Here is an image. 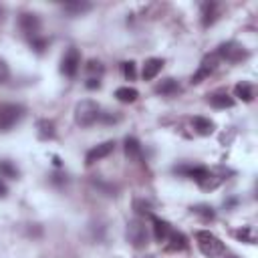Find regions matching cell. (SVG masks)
<instances>
[{
    "label": "cell",
    "mask_w": 258,
    "mask_h": 258,
    "mask_svg": "<svg viewBox=\"0 0 258 258\" xmlns=\"http://www.w3.org/2000/svg\"><path fill=\"white\" fill-rule=\"evenodd\" d=\"M196 244H198L200 252L204 256H208V258L222 256L226 252L224 242L220 240L218 236H214L212 232H208V230H198V232H196Z\"/></svg>",
    "instance_id": "cell-1"
},
{
    "label": "cell",
    "mask_w": 258,
    "mask_h": 258,
    "mask_svg": "<svg viewBox=\"0 0 258 258\" xmlns=\"http://www.w3.org/2000/svg\"><path fill=\"white\" fill-rule=\"evenodd\" d=\"M101 117V109L95 101L85 99L81 103H77L75 107V121L81 127H91L97 119Z\"/></svg>",
    "instance_id": "cell-2"
},
{
    "label": "cell",
    "mask_w": 258,
    "mask_h": 258,
    "mask_svg": "<svg viewBox=\"0 0 258 258\" xmlns=\"http://www.w3.org/2000/svg\"><path fill=\"white\" fill-rule=\"evenodd\" d=\"M127 240L131 242L133 248H145L147 244H150V236H147V228L141 220H131L127 224Z\"/></svg>",
    "instance_id": "cell-3"
},
{
    "label": "cell",
    "mask_w": 258,
    "mask_h": 258,
    "mask_svg": "<svg viewBox=\"0 0 258 258\" xmlns=\"http://www.w3.org/2000/svg\"><path fill=\"white\" fill-rule=\"evenodd\" d=\"M22 115L24 109L20 105H2L0 107V131H8L10 127H15Z\"/></svg>",
    "instance_id": "cell-4"
},
{
    "label": "cell",
    "mask_w": 258,
    "mask_h": 258,
    "mask_svg": "<svg viewBox=\"0 0 258 258\" xmlns=\"http://www.w3.org/2000/svg\"><path fill=\"white\" fill-rule=\"evenodd\" d=\"M79 65H81L79 51L77 48H69L63 57V61H61V71H63L67 77H75L77 71H79Z\"/></svg>",
    "instance_id": "cell-5"
},
{
    "label": "cell",
    "mask_w": 258,
    "mask_h": 258,
    "mask_svg": "<svg viewBox=\"0 0 258 258\" xmlns=\"http://www.w3.org/2000/svg\"><path fill=\"white\" fill-rule=\"evenodd\" d=\"M218 57H222L226 61H232V63H236V61H242L244 57H246V51L236 45V43H226L218 48Z\"/></svg>",
    "instance_id": "cell-6"
},
{
    "label": "cell",
    "mask_w": 258,
    "mask_h": 258,
    "mask_svg": "<svg viewBox=\"0 0 258 258\" xmlns=\"http://www.w3.org/2000/svg\"><path fill=\"white\" fill-rule=\"evenodd\" d=\"M113 150H115V141H105V143H101V145L93 147L91 152H87V157H85V162H87V166H93L95 162H99V159L107 157Z\"/></svg>",
    "instance_id": "cell-7"
},
{
    "label": "cell",
    "mask_w": 258,
    "mask_h": 258,
    "mask_svg": "<svg viewBox=\"0 0 258 258\" xmlns=\"http://www.w3.org/2000/svg\"><path fill=\"white\" fill-rule=\"evenodd\" d=\"M18 24H20L22 32H27L29 36H32V39H34L36 32H39V29H41V20H39V16L32 15V12H24V15H20Z\"/></svg>",
    "instance_id": "cell-8"
},
{
    "label": "cell",
    "mask_w": 258,
    "mask_h": 258,
    "mask_svg": "<svg viewBox=\"0 0 258 258\" xmlns=\"http://www.w3.org/2000/svg\"><path fill=\"white\" fill-rule=\"evenodd\" d=\"M164 69V61L162 59H147L145 61V65H143V71H141V77L143 81H153L157 75H159V71Z\"/></svg>",
    "instance_id": "cell-9"
},
{
    "label": "cell",
    "mask_w": 258,
    "mask_h": 258,
    "mask_svg": "<svg viewBox=\"0 0 258 258\" xmlns=\"http://www.w3.org/2000/svg\"><path fill=\"white\" fill-rule=\"evenodd\" d=\"M166 248L169 252H182V250L188 248V240H186V236H183L182 232H174V230H171V234L166 240Z\"/></svg>",
    "instance_id": "cell-10"
},
{
    "label": "cell",
    "mask_w": 258,
    "mask_h": 258,
    "mask_svg": "<svg viewBox=\"0 0 258 258\" xmlns=\"http://www.w3.org/2000/svg\"><path fill=\"white\" fill-rule=\"evenodd\" d=\"M214 69H216L214 57H212V59H210V57H208V59H204V63L200 65V69L194 73V77H192V83H202L204 79H208V77L212 75V71H214Z\"/></svg>",
    "instance_id": "cell-11"
},
{
    "label": "cell",
    "mask_w": 258,
    "mask_h": 258,
    "mask_svg": "<svg viewBox=\"0 0 258 258\" xmlns=\"http://www.w3.org/2000/svg\"><path fill=\"white\" fill-rule=\"evenodd\" d=\"M153 220V236L157 242H166L167 236L171 234V226L166 222V220H159V218H152Z\"/></svg>",
    "instance_id": "cell-12"
},
{
    "label": "cell",
    "mask_w": 258,
    "mask_h": 258,
    "mask_svg": "<svg viewBox=\"0 0 258 258\" xmlns=\"http://www.w3.org/2000/svg\"><path fill=\"white\" fill-rule=\"evenodd\" d=\"M208 103H210L212 107H216V109H230L232 105H234V99L226 93H216V95L208 97Z\"/></svg>",
    "instance_id": "cell-13"
},
{
    "label": "cell",
    "mask_w": 258,
    "mask_h": 258,
    "mask_svg": "<svg viewBox=\"0 0 258 258\" xmlns=\"http://www.w3.org/2000/svg\"><path fill=\"white\" fill-rule=\"evenodd\" d=\"M125 155L131 159V162H139L141 159V145L135 137L125 139Z\"/></svg>",
    "instance_id": "cell-14"
},
{
    "label": "cell",
    "mask_w": 258,
    "mask_h": 258,
    "mask_svg": "<svg viewBox=\"0 0 258 258\" xmlns=\"http://www.w3.org/2000/svg\"><path fill=\"white\" fill-rule=\"evenodd\" d=\"M194 129L198 131L200 135H212L214 133V121H210V119H206V117H194Z\"/></svg>",
    "instance_id": "cell-15"
},
{
    "label": "cell",
    "mask_w": 258,
    "mask_h": 258,
    "mask_svg": "<svg viewBox=\"0 0 258 258\" xmlns=\"http://www.w3.org/2000/svg\"><path fill=\"white\" fill-rule=\"evenodd\" d=\"M155 93L171 97V95L180 93V85H178V81H174V79H166V81H162V83H159L157 87H155Z\"/></svg>",
    "instance_id": "cell-16"
},
{
    "label": "cell",
    "mask_w": 258,
    "mask_h": 258,
    "mask_svg": "<svg viewBox=\"0 0 258 258\" xmlns=\"http://www.w3.org/2000/svg\"><path fill=\"white\" fill-rule=\"evenodd\" d=\"M115 97L121 103H133V101H137L139 93H137V89H133V87H119L115 91Z\"/></svg>",
    "instance_id": "cell-17"
},
{
    "label": "cell",
    "mask_w": 258,
    "mask_h": 258,
    "mask_svg": "<svg viewBox=\"0 0 258 258\" xmlns=\"http://www.w3.org/2000/svg\"><path fill=\"white\" fill-rule=\"evenodd\" d=\"M234 95L238 97V99L250 103L254 99V91H252V85L250 83H238L234 87Z\"/></svg>",
    "instance_id": "cell-18"
},
{
    "label": "cell",
    "mask_w": 258,
    "mask_h": 258,
    "mask_svg": "<svg viewBox=\"0 0 258 258\" xmlns=\"http://www.w3.org/2000/svg\"><path fill=\"white\" fill-rule=\"evenodd\" d=\"M36 127H39V137L41 139H53L55 137V123H53V121L41 119Z\"/></svg>",
    "instance_id": "cell-19"
},
{
    "label": "cell",
    "mask_w": 258,
    "mask_h": 258,
    "mask_svg": "<svg viewBox=\"0 0 258 258\" xmlns=\"http://www.w3.org/2000/svg\"><path fill=\"white\" fill-rule=\"evenodd\" d=\"M216 20V4L214 2H206L202 6V24L204 27H210Z\"/></svg>",
    "instance_id": "cell-20"
},
{
    "label": "cell",
    "mask_w": 258,
    "mask_h": 258,
    "mask_svg": "<svg viewBox=\"0 0 258 258\" xmlns=\"http://www.w3.org/2000/svg\"><path fill=\"white\" fill-rule=\"evenodd\" d=\"M192 212H194V214H198V216L204 218V220H214V216H216L212 208H210V206H204V204L194 206V208H192Z\"/></svg>",
    "instance_id": "cell-21"
},
{
    "label": "cell",
    "mask_w": 258,
    "mask_h": 258,
    "mask_svg": "<svg viewBox=\"0 0 258 258\" xmlns=\"http://www.w3.org/2000/svg\"><path fill=\"white\" fill-rule=\"evenodd\" d=\"M89 8H91L89 2H67L65 4V10L73 12V15H81V12H87Z\"/></svg>",
    "instance_id": "cell-22"
},
{
    "label": "cell",
    "mask_w": 258,
    "mask_h": 258,
    "mask_svg": "<svg viewBox=\"0 0 258 258\" xmlns=\"http://www.w3.org/2000/svg\"><path fill=\"white\" fill-rule=\"evenodd\" d=\"M0 174H2L4 178H18V169L12 166L10 162H0Z\"/></svg>",
    "instance_id": "cell-23"
},
{
    "label": "cell",
    "mask_w": 258,
    "mask_h": 258,
    "mask_svg": "<svg viewBox=\"0 0 258 258\" xmlns=\"http://www.w3.org/2000/svg\"><path fill=\"white\" fill-rule=\"evenodd\" d=\"M87 73H89V75L99 77V75H103V65L99 63V61H89V63H87Z\"/></svg>",
    "instance_id": "cell-24"
},
{
    "label": "cell",
    "mask_w": 258,
    "mask_h": 258,
    "mask_svg": "<svg viewBox=\"0 0 258 258\" xmlns=\"http://www.w3.org/2000/svg\"><path fill=\"white\" fill-rule=\"evenodd\" d=\"M123 75H125V79H129V81H133L135 79V63L133 61H129V63H123Z\"/></svg>",
    "instance_id": "cell-25"
},
{
    "label": "cell",
    "mask_w": 258,
    "mask_h": 258,
    "mask_svg": "<svg viewBox=\"0 0 258 258\" xmlns=\"http://www.w3.org/2000/svg\"><path fill=\"white\" fill-rule=\"evenodd\" d=\"M135 210H137V214L152 216V208H150V204H147V202H141V200H137V202H135Z\"/></svg>",
    "instance_id": "cell-26"
},
{
    "label": "cell",
    "mask_w": 258,
    "mask_h": 258,
    "mask_svg": "<svg viewBox=\"0 0 258 258\" xmlns=\"http://www.w3.org/2000/svg\"><path fill=\"white\" fill-rule=\"evenodd\" d=\"M8 75H10V69H8V65L4 63V61L0 59V83H4L8 79Z\"/></svg>",
    "instance_id": "cell-27"
},
{
    "label": "cell",
    "mask_w": 258,
    "mask_h": 258,
    "mask_svg": "<svg viewBox=\"0 0 258 258\" xmlns=\"http://www.w3.org/2000/svg\"><path fill=\"white\" fill-rule=\"evenodd\" d=\"M238 238H240V240H246L248 244H254V238H252V234H250V230H248V228L240 230V232H238Z\"/></svg>",
    "instance_id": "cell-28"
},
{
    "label": "cell",
    "mask_w": 258,
    "mask_h": 258,
    "mask_svg": "<svg viewBox=\"0 0 258 258\" xmlns=\"http://www.w3.org/2000/svg\"><path fill=\"white\" fill-rule=\"evenodd\" d=\"M87 87H89V89H99V87H101V81L95 79V77H91L89 83H87Z\"/></svg>",
    "instance_id": "cell-29"
},
{
    "label": "cell",
    "mask_w": 258,
    "mask_h": 258,
    "mask_svg": "<svg viewBox=\"0 0 258 258\" xmlns=\"http://www.w3.org/2000/svg\"><path fill=\"white\" fill-rule=\"evenodd\" d=\"M4 194H6V186H4L2 182H0V196H4Z\"/></svg>",
    "instance_id": "cell-30"
},
{
    "label": "cell",
    "mask_w": 258,
    "mask_h": 258,
    "mask_svg": "<svg viewBox=\"0 0 258 258\" xmlns=\"http://www.w3.org/2000/svg\"><path fill=\"white\" fill-rule=\"evenodd\" d=\"M230 258H238V256H230Z\"/></svg>",
    "instance_id": "cell-31"
}]
</instances>
